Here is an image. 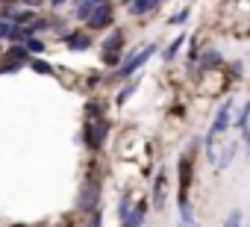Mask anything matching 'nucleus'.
Returning <instances> with one entry per match:
<instances>
[{
	"instance_id": "nucleus-1",
	"label": "nucleus",
	"mask_w": 250,
	"mask_h": 227,
	"mask_svg": "<svg viewBox=\"0 0 250 227\" xmlns=\"http://www.w3.org/2000/svg\"><path fill=\"white\" fill-rule=\"evenodd\" d=\"M106 136H109V121L103 118V109L94 103V106H88V118H85V130H83V139H85V145L88 148H103V142H106Z\"/></svg>"
},
{
	"instance_id": "nucleus-2",
	"label": "nucleus",
	"mask_w": 250,
	"mask_h": 227,
	"mask_svg": "<svg viewBox=\"0 0 250 227\" xmlns=\"http://www.w3.org/2000/svg\"><path fill=\"white\" fill-rule=\"evenodd\" d=\"M150 56H156V45H153V42H150V45H145V47H136L127 59H124V65H121V68H115V71H112V77H115V80H133V77H136L147 62H150Z\"/></svg>"
},
{
	"instance_id": "nucleus-3",
	"label": "nucleus",
	"mask_w": 250,
	"mask_h": 227,
	"mask_svg": "<svg viewBox=\"0 0 250 227\" xmlns=\"http://www.w3.org/2000/svg\"><path fill=\"white\" fill-rule=\"evenodd\" d=\"M100 59H103V65H109V68H121L124 65V33L121 30H109V36H106V42L100 45Z\"/></svg>"
},
{
	"instance_id": "nucleus-4",
	"label": "nucleus",
	"mask_w": 250,
	"mask_h": 227,
	"mask_svg": "<svg viewBox=\"0 0 250 227\" xmlns=\"http://www.w3.org/2000/svg\"><path fill=\"white\" fill-rule=\"evenodd\" d=\"M229 115H232V100L227 97L221 106H218V112H215V118H212V124H209V133H206V148H209V157H212V145H215V139L221 136V133H227V127H229Z\"/></svg>"
},
{
	"instance_id": "nucleus-5",
	"label": "nucleus",
	"mask_w": 250,
	"mask_h": 227,
	"mask_svg": "<svg viewBox=\"0 0 250 227\" xmlns=\"http://www.w3.org/2000/svg\"><path fill=\"white\" fill-rule=\"evenodd\" d=\"M191 148L188 151H183L180 154V162H177V171H180V195H177V204H180V209H186V206H191L188 204V183H191Z\"/></svg>"
},
{
	"instance_id": "nucleus-6",
	"label": "nucleus",
	"mask_w": 250,
	"mask_h": 227,
	"mask_svg": "<svg viewBox=\"0 0 250 227\" xmlns=\"http://www.w3.org/2000/svg\"><path fill=\"white\" fill-rule=\"evenodd\" d=\"M24 65H33V53L24 47V45H9L6 47V56H3V65H0V71L3 74H15L18 68Z\"/></svg>"
},
{
	"instance_id": "nucleus-7",
	"label": "nucleus",
	"mask_w": 250,
	"mask_h": 227,
	"mask_svg": "<svg viewBox=\"0 0 250 227\" xmlns=\"http://www.w3.org/2000/svg\"><path fill=\"white\" fill-rule=\"evenodd\" d=\"M97 198H100V180H97V177H85V183H83V189H80V201H77L80 212H94V209H100V206H97Z\"/></svg>"
},
{
	"instance_id": "nucleus-8",
	"label": "nucleus",
	"mask_w": 250,
	"mask_h": 227,
	"mask_svg": "<svg viewBox=\"0 0 250 227\" xmlns=\"http://www.w3.org/2000/svg\"><path fill=\"white\" fill-rule=\"evenodd\" d=\"M112 18H115V9H112V0H109V3H103V6H97L91 12V18L85 21V27L88 30H109L112 27Z\"/></svg>"
},
{
	"instance_id": "nucleus-9",
	"label": "nucleus",
	"mask_w": 250,
	"mask_h": 227,
	"mask_svg": "<svg viewBox=\"0 0 250 227\" xmlns=\"http://www.w3.org/2000/svg\"><path fill=\"white\" fill-rule=\"evenodd\" d=\"M165 198H168V171L159 168L153 177V198H150L153 209H165Z\"/></svg>"
},
{
	"instance_id": "nucleus-10",
	"label": "nucleus",
	"mask_w": 250,
	"mask_h": 227,
	"mask_svg": "<svg viewBox=\"0 0 250 227\" xmlns=\"http://www.w3.org/2000/svg\"><path fill=\"white\" fill-rule=\"evenodd\" d=\"M91 45H94V42H91L88 30H71V33H65V47H68V50L83 53V50H88Z\"/></svg>"
},
{
	"instance_id": "nucleus-11",
	"label": "nucleus",
	"mask_w": 250,
	"mask_h": 227,
	"mask_svg": "<svg viewBox=\"0 0 250 227\" xmlns=\"http://www.w3.org/2000/svg\"><path fill=\"white\" fill-rule=\"evenodd\" d=\"M224 65V53L218 50V47H206L203 53H200V59H197V68L200 71H215V68H221Z\"/></svg>"
},
{
	"instance_id": "nucleus-12",
	"label": "nucleus",
	"mask_w": 250,
	"mask_h": 227,
	"mask_svg": "<svg viewBox=\"0 0 250 227\" xmlns=\"http://www.w3.org/2000/svg\"><path fill=\"white\" fill-rule=\"evenodd\" d=\"M162 3H165V0H133L127 9H130L133 18H147V15H153Z\"/></svg>"
},
{
	"instance_id": "nucleus-13",
	"label": "nucleus",
	"mask_w": 250,
	"mask_h": 227,
	"mask_svg": "<svg viewBox=\"0 0 250 227\" xmlns=\"http://www.w3.org/2000/svg\"><path fill=\"white\" fill-rule=\"evenodd\" d=\"M150 206H153V204H147L145 198H142V201H136V206H133V215H130L127 221H124L121 227H145V218H147Z\"/></svg>"
},
{
	"instance_id": "nucleus-14",
	"label": "nucleus",
	"mask_w": 250,
	"mask_h": 227,
	"mask_svg": "<svg viewBox=\"0 0 250 227\" xmlns=\"http://www.w3.org/2000/svg\"><path fill=\"white\" fill-rule=\"evenodd\" d=\"M103 3H109V0H74V18L77 21H88L91 12L97 6H103Z\"/></svg>"
},
{
	"instance_id": "nucleus-15",
	"label": "nucleus",
	"mask_w": 250,
	"mask_h": 227,
	"mask_svg": "<svg viewBox=\"0 0 250 227\" xmlns=\"http://www.w3.org/2000/svg\"><path fill=\"white\" fill-rule=\"evenodd\" d=\"M139 83H142V77H139V74H136L133 80H127V86H124V89H121V91L115 94V106H124V103H127V100H130V97L136 94V89H139Z\"/></svg>"
},
{
	"instance_id": "nucleus-16",
	"label": "nucleus",
	"mask_w": 250,
	"mask_h": 227,
	"mask_svg": "<svg viewBox=\"0 0 250 227\" xmlns=\"http://www.w3.org/2000/svg\"><path fill=\"white\" fill-rule=\"evenodd\" d=\"M133 206H136V204H133L130 192L124 189V192H121V201H118V221H121V224H124V221H127V218L133 215Z\"/></svg>"
},
{
	"instance_id": "nucleus-17",
	"label": "nucleus",
	"mask_w": 250,
	"mask_h": 227,
	"mask_svg": "<svg viewBox=\"0 0 250 227\" xmlns=\"http://www.w3.org/2000/svg\"><path fill=\"white\" fill-rule=\"evenodd\" d=\"M183 45H186V33H180V36H177V39H174V42H171V45H168L165 50H162V59H165V62H174Z\"/></svg>"
},
{
	"instance_id": "nucleus-18",
	"label": "nucleus",
	"mask_w": 250,
	"mask_h": 227,
	"mask_svg": "<svg viewBox=\"0 0 250 227\" xmlns=\"http://www.w3.org/2000/svg\"><path fill=\"white\" fill-rule=\"evenodd\" d=\"M247 124H250V100H244V103H241V109H238L235 130H238V133H244V130H247Z\"/></svg>"
},
{
	"instance_id": "nucleus-19",
	"label": "nucleus",
	"mask_w": 250,
	"mask_h": 227,
	"mask_svg": "<svg viewBox=\"0 0 250 227\" xmlns=\"http://www.w3.org/2000/svg\"><path fill=\"white\" fill-rule=\"evenodd\" d=\"M235 151H238V142H229V145L224 148V154L218 157V168H227V165L232 162V157H235Z\"/></svg>"
},
{
	"instance_id": "nucleus-20",
	"label": "nucleus",
	"mask_w": 250,
	"mask_h": 227,
	"mask_svg": "<svg viewBox=\"0 0 250 227\" xmlns=\"http://www.w3.org/2000/svg\"><path fill=\"white\" fill-rule=\"evenodd\" d=\"M24 47H27V50L33 53V56H42V53L47 50V45H44V42H42L39 36H33V39H27V42H24Z\"/></svg>"
},
{
	"instance_id": "nucleus-21",
	"label": "nucleus",
	"mask_w": 250,
	"mask_h": 227,
	"mask_svg": "<svg viewBox=\"0 0 250 227\" xmlns=\"http://www.w3.org/2000/svg\"><path fill=\"white\" fill-rule=\"evenodd\" d=\"M188 15H191V6H183L180 12H174V15L168 18V24H174V27H183V24L188 21Z\"/></svg>"
},
{
	"instance_id": "nucleus-22",
	"label": "nucleus",
	"mask_w": 250,
	"mask_h": 227,
	"mask_svg": "<svg viewBox=\"0 0 250 227\" xmlns=\"http://www.w3.org/2000/svg\"><path fill=\"white\" fill-rule=\"evenodd\" d=\"M224 227H244V215H241V209H232V212L227 215Z\"/></svg>"
},
{
	"instance_id": "nucleus-23",
	"label": "nucleus",
	"mask_w": 250,
	"mask_h": 227,
	"mask_svg": "<svg viewBox=\"0 0 250 227\" xmlns=\"http://www.w3.org/2000/svg\"><path fill=\"white\" fill-rule=\"evenodd\" d=\"M30 68H33V71H39V74H50V71H53V68H50L47 62H42V59H33V65H30Z\"/></svg>"
},
{
	"instance_id": "nucleus-24",
	"label": "nucleus",
	"mask_w": 250,
	"mask_h": 227,
	"mask_svg": "<svg viewBox=\"0 0 250 227\" xmlns=\"http://www.w3.org/2000/svg\"><path fill=\"white\" fill-rule=\"evenodd\" d=\"M68 3H74V0H50L53 9H62V6H68Z\"/></svg>"
},
{
	"instance_id": "nucleus-25",
	"label": "nucleus",
	"mask_w": 250,
	"mask_h": 227,
	"mask_svg": "<svg viewBox=\"0 0 250 227\" xmlns=\"http://www.w3.org/2000/svg\"><path fill=\"white\" fill-rule=\"evenodd\" d=\"M100 215H103V212H100V209H94V215H91V224H88V227H100Z\"/></svg>"
},
{
	"instance_id": "nucleus-26",
	"label": "nucleus",
	"mask_w": 250,
	"mask_h": 227,
	"mask_svg": "<svg viewBox=\"0 0 250 227\" xmlns=\"http://www.w3.org/2000/svg\"><path fill=\"white\" fill-rule=\"evenodd\" d=\"M241 136H244V154H247V157H250V130H244V133H241Z\"/></svg>"
},
{
	"instance_id": "nucleus-27",
	"label": "nucleus",
	"mask_w": 250,
	"mask_h": 227,
	"mask_svg": "<svg viewBox=\"0 0 250 227\" xmlns=\"http://www.w3.org/2000/svg\"><path fill=\"white\" fill-rule=\"evenodd\" d=\"M241 68H244V62H241V59H235V65H232V71H235V77L241 74Z\"/></svg>"
},
{
	"instance_id": "nucleus-28",
	"label": "nucleus",
	"mask_w": 250,
	"mask_h": 227,
	"mask_svg": "<svg viewBox=\"0 0 250 227\" xmlns=\"http://www.w3.org/2000/svg\"><path fill=\"white\" fill-rule=\"evenodd\" d=\"M21 3H27V6H33V9H36V6H39V0H21Z\"/></svg>"
},
{
	"instance_id": "nucleus-29",
	"label": "nucleus",
	"mask_w": 250,
	"mask_h": 227,
	"mask_svg": "<svg viewBox=\"0 0 250 227\" xmlns=\"http://www.w3.org/2000/svg\"><path fill=\"white\" fill-rule=\"evenodd\" d=\"M12 227H24V224H12Z\"/></svg>"
}]
</instances>
